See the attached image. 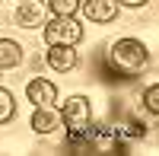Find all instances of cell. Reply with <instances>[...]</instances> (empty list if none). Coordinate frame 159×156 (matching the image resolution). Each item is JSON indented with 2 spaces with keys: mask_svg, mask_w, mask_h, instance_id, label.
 Returning <instances> with one entry per match:
<instances>
[{
  "mask_svg": "<svg viewBox=\"0 0 159 156\" xmlns=\"http://www.w3.org/2000/svg\"><path fill=\"white\" fill-rule=\"evenodd\" d=\"M108 61H111V67L118 73L137 76V73H143L150 67V51L140 38H118L111 45V51H108Z\"/></svg>",
  "mask_w": 159,
  "mask_h": 156,
  "instance_id": "1",
  "label": "cell"
},
{
  "mask_svg": "<svg viewBox=\"0 0 159 156\" xmlns=\"http://www.w3.org/2000/svg\"><path fill=\"white\" fill-rule=\"evenodd\" d=\"M42 35H45V45H80L83 25L73 16H51L48 22H42Z\"/></svg>",
  "mask_w": 159,
  "mask_h": 156,
  "instance_id": "2",
  "label": "cell"
},
{
  "mask_svg": "<svg viewBox=\"0 0 159 156\" xmlns=\"http://www.w3.org/2000/svg\"><path fill=\"white\" fill-rule=\"evenodd\" d=\"M57 115H61V127H67V134H83L92 124V105L86 96H70Z\"/></svg>",
  "mask_w": 159,
  "mask_h": 156,
  "instance_id": "3",
  "label": "cell"
},
{
  "mask_svg": "<svg viewBox=\"0 0 159 156\" xmlns=\"http://www.w3.org/2000/svg\"><path fill=\"white\" fill-rule=\"evenodd\" d=\"M25 96H29V102L35 108H54L57 86L51 80H45V76H35V80H29V86H25Z\"/></svg>",
  "mask_w": 159,
  "mask_h": 156,
  "instance_id": "4",
  "label": "cell"
},
{
  "mask_svg": "<svg viewBox=\"0 0 159 156\" xmlns=\"http://www.w3.org/2000/svg\"><path fill=\"white\" fill-rule=\"evenodd\" d=\"M48 67L57 70V73H70L76 64H80V54H76V45H48Z\"/></svg>",
  "mask_w": 159,
  "mask_h": 156,
  "instance_id": "5",
  "label": "cell"
},
{
  "mask_svg": "<svg viewBox=\"0 0 159 156\" xmlns=\"http://www.w3.org/2000/svg\"><path fill=\"white\" fill-rule=\"evenodd\" d=\"M80 7H83V16L89 22H111L118 16V0H80Z\"/></svg>",
  "mask_w": 159,
  "mask_h": 156,
  "instance_id": "6",
  "label": "cell"
},
{
  "mask_svg": "<svg viewBox=\"0 0 159 156\" xmlns=\"http://www.w3.org/2000/svg\"><path fill=\"white\" fill-rule=\"evenodd\" d=\"M13 19H16V25H22V29H35V25L45 22V7L38 3V0H19Z\"/></svg>",
  "mask_w": 159,
  "mask_h": 156,
  "instance_id": "7",
  "label": "cell"
},
{
  "mask_svg": "<svg viewBox=\"0 0 159 156\" xmlns=\"http://www.w3.org/2000/svg\"><path fill=\"white\" fill-rule=\"evenodd\" d=\"M29 124H32L35 134H54L57 127H61V115H57L54 108H35Z\"/></svg>",
  "mask_w": 159,
  "mask_h": 156,
  "instance_id": "8",
  "label": "cell"
},
{
  "mask_svg": "<svg viewBox=\"0 0 159 156\" xmlns=\"http://www.w3.org/2000/svg\"><path fill=\"white\" fill-rule=\"evenodd\" d=\"M22 64V45L13 38H0V70H13Z\"/></svg>",
  "mask_w": 159,
  "mask_h": 156,
  "instance_id": "9",
  "label": "cell"
},
{
  "mask_svg": "<svg viewBox=\"0 0 159 156\" xmlns=\"http://www.w3.org/2000/svg\"><path fill=\"white\" fill-rule=\"evenodd\" d=\"M13 115H16V102H13V93L0 86V124H7Z\"/></svg>",
  "mask_w": 159,
  "mask_h": 156,
  "instance_id": "10",
  "label": "cell"
},
{
  "mask_svg": "<svg viewBox=\"0 0 159 156\" xmlns=\"http://www.w3.org/2000/svg\"><path fill=\"white\" fill-rule=\"evenodd\" d=\"M48 10L54 16H73L80 10V0H48Z\"/></svg>",
  "mask_w": 159,
  "mask_h": 156,
  "instance_id": "11",
  "label": "cell"
},
{
  "mask_svg": "<svg viewBox=\"0 0 159 156\" xmlns=\"http://www.w3.org/2000/svg\"><path fill=\"white\" fill-rule=\"evenodd\" d=\"M143 108H147L150 115H159V86H147L143 89Z\"/></svg>",
  "mask_w": 159,
  "mask_h": 156,
  "instance_id": "12",
  "label": "cell"
},
{
  "mask_svg": "<svg viewBox=\"0 0 159 156\" xmlns=\"http://www.w3.org/2000/svg\"><path fill=\"white\" fill-rule=\"evenodd\" d=\"M147 0H118V7H143Z\"/></svg>",
  "mask_w": 159,
  "mask_h": 156,
  "instance_id": "13",
  "label": "cell"
}]
</instances>
